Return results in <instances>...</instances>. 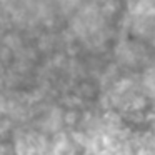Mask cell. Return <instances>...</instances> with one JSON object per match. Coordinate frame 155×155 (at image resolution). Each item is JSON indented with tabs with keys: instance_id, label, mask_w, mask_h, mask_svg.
Returning <instances> with one entry per match:
<instances>
[{
	"instance_id": "cell-1",
	"label": "cell",
	"mask_w": 155,
	"mask_h": 155,
	"mask_svg": "<svg viewBox=\"0 0 155 155\" xmlns=\"http://www.w3.org/2000/svg\"><path fill=\"white\" fill-rule=\"evenodd\" d=\"M52 152H54L55 155H75L74 147H72L70 143H67V142H60V143H57Z\"/></svg>"
},
{
	"instance_id": "cell-2",
	"label": "cell",
	"mask_w": 155,
	"mask_h": 155,
	"mask_svg": "<svg viewBox=\"0 0 155 155\" xmlns=\"http://www.w3.org/2000/svg\"><path fill=\"white\" fill-rule=\"evenodd\" d=\"M42 155H55L54 152H48V153H42Z\"/></svg>"
}]
</instances>
